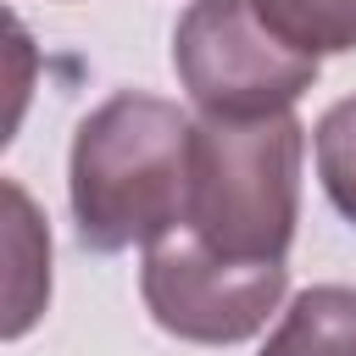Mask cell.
<instances>
[{"label": "cell", "instance_id": "7a4b0ae2", "mask_svg": "<svg viewBox=\"0 0 356 356\" xmlns=\"http://www.w3.org/2000/svg\"><path fill=\"white\" fill-rule=\"evenodd\" d=\"M300 161L306 128L295 111L200 117L184 228L228 261H284L300 222Z\"/></svg>", "mask_w": 356, "mask_h": 356}, {"label": "cell", "instance_id": "8992f818", "mask_svg": "<svg viewBox=\"0 0 356 356\" xmlns=\"http://www.w3.org/2000/svg\"><path fill=\"white\" fill-rule=\"evenodd\" d=\"M256 356H356V284H312Z\"/></svg>", "mask_w": 356, "mask_h": 356}, {"label": "cell", "instance_id": "6da1fadb", "mask_svg": "<svg viewBox=\"0 0 356 356\" xmlns=\"http://www.w3.org/2000/svg\"><path fill=\"white\" fill-rule=\"evenodd\" d=\"M189 139L195 122L178 111V100L145 89H117L100 100L67 150V206L78 245L117 256L184 228Z\"/></svg>", "mask_w": 356, "mask_h": 356}, {"label": "cell", "instance_id": "52a82bcc", "mask_svg": "<svg viewBox=\"0 0 356 356\" xmlns=\"http://www.w3.org/2000/svg\"><path fill=\"white\" fill-rule=\"evenodd\" d=\"M256 11L300 56L323 61L356 50V0H256Z\"/></svg>", "mask_w": 356, "mask_h": 356}, {"label": "cell", "instance_id": "ba28073f", "mask_svg": "<svg viewBox=\"0 0 356 356\" xmlns=\"http://www.w3.org/2000/svg\"><path fill=\"white\" fill-rule=\"evenodd\" d=\"M312 150H317V178L323 195L334 200V211L356 228V95L334 100L317 128H312Z\"/></svg>", "mask_w": 356, "mask_h": 356}, {"label": "cell", "instance_id": "5b68a950", "mask_svg": "<svg viewBox=\"0 0 356 356\" xmlns=\"http://www.w3.org/2000/svg\"><path fill=\"white\" fill-rule=\"evenodd\" d=\"M6 256H11V273H6V339H22L44 300H50V234L28 200V189L17 178H6Z\"/></svg>", "mask_w": 356, "mask_h": 356}, {"label": "cell", "instance_id": "3957f363", "mask_svg": "<svg viewBox=\"0 0 356 356\" xmlns=\"http://www.w3.org/2000/svg\"><path fill=\"white\" fill-rule=\"evenodd\" d=\"M172 72L200 117H273L317 83V56L284 44L256 0H189L172 28Z\"/></svg>", "mask_w": 356, "mask_h": 356}, {"label": "cell", "instance_id": "277c9868", "mask_svg": "<svg viewBox=\"0 0 356 356\" xmlns=\"http://www.w3.org/2000/svg\"><path fill=\"white\" fill-rule=\"evenodd\" d=\"M284 261H228L189 228H172L167 239L145 245L139 267L150 323L184 345H245L284 306Z\"/></svg>", "mask_w": 356, "mask_h": 356}]
</instances>
